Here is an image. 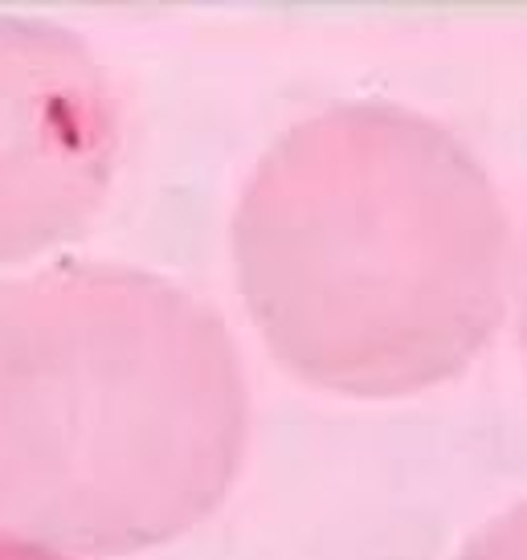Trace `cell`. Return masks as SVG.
<instances>
[{
  "instance_id": "cell-1",
  "label": "cell",
  "mask_w": 527,
  "mask_h": 560,
  "mask_svg": "<svg viewBox=\"0 0 527 560\" xmlns=\"http://www.w3.org/2000/svg\"><path fill=\"white\" fill-rule=\"evenodd\" d=\"M233 262L286 372L372 401L458 377L515 286L491 172L450 127L397 103L286 127L237 197Z\"/></svg>"
},
{
  "instance_id": "cell-5",
  "label": "cell",
  "mask_w": 527,
  "mask_h": 560,
  "mask_svg": "<svg viewBox=\"0 0 527 560\" xmlns=\"http://www.w3.org/2000/svg\"><path fill=\"white\" fill-rule=\"evenodd\" d=\"M0 560H74L66 553H54V548L37 544L29 536H16V532L0 528Z\"/></svg>"
},
{
  "instance_id": "cell-6",
  "label": "cell",
  "mask_w": 527,
  "mask_h": 560,
  "mask_svg": "<svg viewBox=\"0 0 527 560\" xmlns=\"http://www.w3.org/2000/svg\"><path fill=\"white\" fill-rule=\"evenodd\" d=\"M515 311H520V347H523V364H527V242H523L520 266H515Z\"/></svg>"
},
{
  "instance_id": "cell-4",
  "label": "cell",
  "mask_w": 527,
  "mask_h": 560,
  "mask_svg": "<svg viewBox=\"0 0 527 560\" xmlns=\"http://www.w3.org/2000/svg\"><path fill=\"white\" fill-rule=\"evenodd\" d=\"M454 560H527V499L482 524Z\"/></svg>"
},
{
  "instance_id": "cell-2",
  "label": "cell",
  "mask_w": 527,
  "mask_h": 560,
  "mask_svg": "<svg viewBox=\"0 0 527 560\" xmlns=\"http://www.w3.org/2000/svg\"><path fill=\"white\" fill-rule=\"evenodd\" d=\"M250 446L225 319L172 278L57 262L0 286V528L131 556L221 507Z\"/></svg>"
},
{
  "instance_id": "cell-3",
  "label": "cell",
  "mask_w": 527,
  "mask_h": 560,
  "mask_svg": "<svg viewBox=\"0 0 527 560\" xmlns=\"http://www.w3.org/2000/svg\"><path fill=\"white\" fill-rule=\"evenodd\" d=\"M119 99L78 33L0 16V262L70 242L119 164Z\"/></svg>"
}]
</instances>
